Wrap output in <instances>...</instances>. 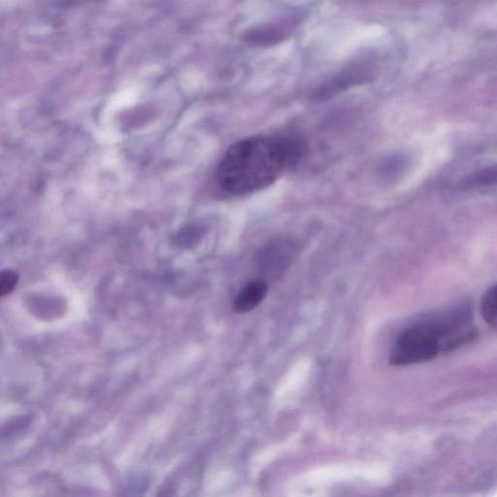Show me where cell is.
Instances as JSON below:
<instances>
[{"label":"cell","mask_w":497,"mask_h":497,"mask_svg":"<svg viewBox=\"0 0 497 497\" xmlns=\"http://www.w3.org/2000/svg\"><path fill=\"white\" fill-rule=\"evenodd\" d=\"M303 154V143L296 137H250L227 150L218 166L217 180L232 194L256 192L296 168Z\"/></svg>","instance_id":"6da1fadb"},{"label":"cell","mask_w":497,"mask_h":497,"mask_svg":"<svg viewBox=\"0 0 497 497\" xmlns=\"http://www.w3.org/2000/svg\"><path fill=\"white\" fill-rule=\"evenodd\" d=\"M476 335L471 310L464 306L446 318L420 322L404 330L391 349L390 364L393 366L424 364L474 340Z\"/></svg>","instance_id":"7a4b0ae2"},{"label":"cell","mask_w":497,"mask_h":497,"mask_svg":"<svg viewBox=\"0 0 497 497\" xmlns=\"http://www.w3.org/2000/svg\"><path fill=\"white\" fill-rule=\"evenodd\" d=\"M295 253V245L288 241H276L264 248L260 256V266L268 274L276 275L289 266Z\"/></svg>","instance_id":"3957f363"},{"label":"cell","mask_w":497,"mask_h":497,"mask_svg":"<svg viewBox=\"0 0 497 497\" xmlns=\"http://www.w3.org/2000/svg\"><path fill=\"white\" fill-rule=\"evenodd\" d=\"M268 292V285L263 280H253L243 285L234 300V309L240 314L248 313L258 307Z\"/></svg>","instance_id":"277c9868"},{"label":"cell","mask_w":497,"mask_h":497,"mask_svg":"<svg viewBox=\"0 0 497 497\" xmlns=\"http://www.w3.org/2000/svg\"><path fill=\"white\" fill-rule=\"evenodd\" d=\"M482 315L486 324L497 329V284L491 285L483 296Z\"/></svg>","instance_id":"5b68a950"},{"label":"cell","mask_w":497,"mask_h":497,"mask_svg":"<svg viewBox=\"0 0 497 497\" xmlns=\"http://www.w3.org/2000/svg\"><path fill=\"white\" fill-rule=\"evenodd\" d=\"M465 186L469 187H490L497 185V166H491L468 176Z\"/></svg>","instance_id":"8992f818"},{"label":"cell","mask_w":497,"mask_h":497,"mask_svg":"<svg viewBox=\"0 0 497 497\" xmlns=\"http://www.w3.org/2000/svg\"><path fill=\"white\" fill-rule=\"evenodd\" d=\"M246 38L253 43L272 44L282 40L283 33L282 31L277 28H266V30L250 31Z\"/></svg>","instance_id":"52a82bcc"},{"label":"cell","mask_w":497,"mask_h":497,"mask_svg":"<svg viewBox=\"0 0 497 497\" xmlns=\"http://www.w3.org/2000/svg\"><path fill=\"white\" fill-rule=\"evenodd\" d=\"M18 276L14 271H5L1 273L0 278V295L5 296L9 295L15 289L18 284Z\"/></svg>","instance_id":"ba28073f"}]
</instances>
